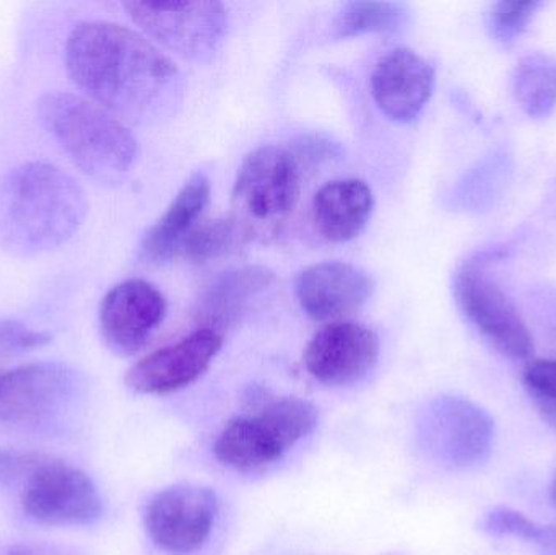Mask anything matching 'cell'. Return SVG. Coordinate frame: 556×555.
I'll return each mask as SVG.
<instances>
[{
	"label": "cell",
	"instance_id": "cell-14",
	"mask_svg": "<svg viewBox=\"0 0 556 555\" xmlns=\"http://www.w3.org/2000/svg\"><path fill=\"white\" fill-rule=\"evenodd\" d=\"M75 388V374L54 362L23 365L0 375V424H38L61 409Z\"/></svg>",
	"mask_w": 556,
	"mask_h": 555
},
{
	"label": "cell",
	"instance_id": "cell-2",
	"mask_svg": "<svg viewBox=\"0 0 556 555\" xmlns=\"http://www.w3.org/2000/svg\"><path fill=\"white\" fill-rule=\"evenodd\" d=\"M87 212V195L68 173L26 163L0 181V244L20 254L55 250L80 230Z\"/></svg>",
	"mask_w": 556,
	"mask_h": 555
},
{
	"label": "cell",
	"instance_id": "cell-4",
	"mask_svg": "<svg viewBox=\"0 0 556 555\" xmlns=\"http://www.w3.org/2000/svg\"><path fill=\"white\" fill-rule=\"evenodd\" d=\"M300 160L291 150L269 146L241 163L231 194V215L247 240H269L280 234L301 194Z\"/></svg>",
	"mask_w": 556,
	"mask_h": 555
},
{
	"label": "cell",
	"instance_id": "cell-26",
	"mask_svg": "<svg viewBox=\"0 0 556 555\" xmlns=\"http://www.w3.org/2000/svg\"><path fill=\"white\" fill-rule=\"evenodd\" d=\"M49 341L48 332L36 331L18 321H0V358L42 348Z\"/></svg>",
	"mask_w": 556,
	"mask_h": 555
},
{
	"label": "cell",
	"instance_id": "cell-13",
	"mask_svg": "<svg viewBox=\"0 0 556 555\" xmlns=\"http://www.w3.org/2000/svg\"><path fill=\"white\" fill-rule=\"evenodd\" d=\"M224 338L211 329H198L168 348L159 349L137 362L126 375V384L139 394L176 393L198 381L211 367Z\"/></svg>",
	"mask_w": 556,
	"mask_h": 555
},
{
	"label": "cell",
	"instance_id": "cell-25",
	"mask_svg": "<svg viewBox=\"0 0 556 555\" xmlns=\"http://www.w3.org/2000/svg\"><path fill=\"white\" fill-rule=\"evenodd\" d=\"M541 2H498L490 13V31L502 45L516 41L534 18Z\"/></svg>",
	"mask_w": 556,
	"mask_h": 555
},
{
	"label": "cell",
	"instance_id": "cell-16",
	"mask_svg": "<svg viewBox=\"0 0 556 555\" xmlns=\"http://www.w3.org/2000/svg\"><path fill=\"white\" fill-rule=\"evenodd\" d=\"M434 90V68L417 52L399 48L379 59L371 74V93L379 110L397 123H412Z\"/></svg>",
	"mask_w": 556,
	"mask_h": 555
},
{
	"label": "cell",
	"instance_id": "cell-10",
	"mask_svg": "<svg viewBox=\"0 0 556 555\" xmlns=\"http://www.w3.org/2000/svg\"><path fill=\"white\" fill-rule=\"evenodd\" d=\"M217 514V495L212 489L173 485L159 492L147 505V533L152 543L165 553L192 554L207 543Z\"/></svg>",
	"mask_w": 556,
	"mask_h": 555
},
{
	"label": "cell",
	"instance_id": "cell-19",
	"mask_svg": "<svg viewBox=\"0 0 556 555\" xmlns=\"http://www.w3.org/2000/svg\"><path fill=\"white\" fill-rule=\"evenodd\" d=\"M211 199L207 176L195 175L178 192L168 211L147 231L140 248V257L149 264H163L182 248Z\"/></svg>",
	"mask_w": 556,
	"mask_h": 555
},
{
	"label": "cell",
	"instance_id": "cell-6",
	"mask_svg": "<svg viewBox=\"0 0 556 555\" xmlns=\"http://www.w3.org/2000/svg\"><path fill=\"white\" fill-rule=\"evenodd\" d=\"M124 9L147 36L186 61H208L227 35L220 2H126Z\"/></svg>",
	"mask_w": 556,
	"mask_h": 555
},
{
	"label": "cell",
	"instance_id": "cell-9",
	"mask_svg": "<svg viewBox=\"0 0 556 555\" xmlns=\"http://www.w3.org/2000/svg\"><path fill=\"white\" fill-rule=\"evenodd\" d=\"M457 303L473 328L509 358L532 354V336L511 300L477 261L464 263L454 280Z\"/></svg>",
	"mask_w": 556,
	"mask_h": 555
},
{
	"label": "cell",
	"instance_id": "cell-27",
	"mask_svg": "<svg viewBox=\"0 0 556 555\" xmlns=\"http://www.w3.org/2000/svg\"><path fill=\"white\" fill-rule=\"evenodd\" d=\"M39 453L22 452V450L0 449V488L16 482L25 484L26 479L48 459Z\"/></svg>",
	"mask_w": 556,
	"mask_h": 555
},
{
	"label": "cell",
	"instance_id": "cell-5",
	"mask_svg": "<svg viewBox=\"0 0 556 555\" xmlns=\"http://www.w3.org/2000/svg\"><path fill=\"white\" fill-rule=\"evenodd\" d=\"M317 419L316 407L300 398L270 401L257 416L228 422L215 442V456L241 472L266 468L313 433Z\"/></svg>",
	"mask_w": 556,
	"mask_h": 555
},
{
	"label": "cell",
	"instance_id": "cell-1",
	"mask_svg": "<svg viewBox=\"0 0 556 555\" xmlns=\"http://www.w3.org/2000/svg\"><path fill=\"white\" fill-rule=\"evenodd\" d=\"M65 68L94 103L124 123L149 124L175 116L185 78L152 41L110 22L75 25L65 42Z\"/></svg>",
	"mask_w": 556,
	"mask_h": 555
},
{
	"label": "cell",
	"instance_id": "cell-18",
	"mask_svg": "<svg viewBox=\"0 0 556 555\" xmlns=\"http://www.w3.org/2000/svg\"><path fill=\"white\" fill-rule=\"evenodd\" d=\"M375 209L371 188L362 179H340L314 195V224L320 237L345 243L365 230Z\"/></svg>",
	"mask_w": 556,
	"mask_h": 555
},
{
	"label": "cell",
	"instance_id": "cell-20",
	"mask_svg": "<svg viewBox=\"0 0 556 555\" xmlns=\"http://www.w3.org/2000/svg\"><path fill=\"white\" fill-rule=\"evenodd\" d=\"M516 101L526 114L545 119L556 108V59L542 52L526 55L513 77Z\"/></svg>",
	"mask_w": 556,
	"mask_h": 555
},
{
	"label": "cell",
	"instance_id": "cell-24",
	"mask_svg": "<svg viewBox=\"0 0 556 555\" xmlns=\"http://www.w3.org/2000/svg\"><path fill=\"white\" fill-rule=\"evenodd\" d=\"M526 390L551 426L556 427V358H535L522 374Z\"/></svg>",
	"mask_w": 556,
	"mask_h": 555
},
{
	"label": "cell",
	"instance_id": "cell-17",
	"mask_svg": "<svg viewBox=\"0 0 556 555\" xmlns=\"http://www.w3.org/2000/svg\"><path fill=\"white\" fill-rule=\"evenodd\" d=\"M274 280L273 270L264 266H247L222 274L199 297L195 321L201 329L222 335L224 329L240 321L254 300L273 287Z\"/></svg>",
	"mask_w": 556,
	"mask_h": 555
},
{
	"label": "cell",
	"instance_id": "cell-11",
	"mask_svg": "<svg viewBox=\"0 0 556 555\" xmlns=\"http://www.w3.org/2000/svg\"><path fill=\"white\" fill-rule=\"evenodd\" d=\"M379 339L371 329L356 323L324 326L304 352L311 377L326 387L342 388L362 381L378 364Z\"/></svg>",
	"mask_w": 556,
	"mask_h": 555
},
{
	"label": "cell",
	"instance_id": "cell-8",
	"mask_svg": "<svg viewBox=\"0 0 556 555\" xmlns=\"http://www.w3.org/2000/svg\"><path fill=\"white\" fill-rule=\"evenodd\" d=\"M23 514L51 527H85L100 520L103 501L90 476L48 458L23 484Z\"/></svg>",
	"mask_w": 556,
	"mask_h": 555
},
{
	"label": "cell",
	"instance_id": "cell-22",
	"mask_svg": "<svg viewBox=\"0 0 556 555\" xmlns=\"http://www.w3.org/2000/svg\"><path fill=\"white\" fill-rule=\"evenodd\" d=\"M404 16L405 10L401 3L350 2L340 10L333 28L339 38H353L397 28Z\"/></svg>",
	"mask_w": 556,
	"mask_h": 555
},
{
	"label": "cell",
	"instance_id": "cell-28",
	"mask_svg": "<svg viewBox=\"0 0 556 555\" xmlns=\"http://www.w3.org/2000/svg\"><path fill=\"white\" fill-rule=\"evenodd\" d=\"M548 497H551L552 505L556 508V475L552 479L551 489H548Z\"/></svg>",
	"mask_w": 556,
	"mask_h": 555
},
{
	"label": "cell",
	"instance_id": "cell-3",
	"mask_svg": "<svg viewBox=\"0 0 556 555\" xmlns=\"http://www.w3.org/2000/svg\"><path fill=\"white\" fill-rule=\"evenodd\" d=\"M38 110L46 129L85 175L117 182L132 169L139 153L136 137L100 104L58 91L45 94Z\"/></svg>",
	"mask_w": 556,
	"mask_h": 555
},
{
	"label": "cell",
	"instance_id": "cell-12",
	"mask_svg": "<svg viewBox=\"0 0 556 555\" xmlns=\"http://www.w3.org/2000/svg\"><path fill=\"white\" fill-rule=\"evenodd\" d=\"M165 315L166 300L155 286L147 280H126L114 286L101 302V338L116 354H136L160 328Z\"/></svg>",
	"mask_w": 556,
	"mask_h": 555
},
{
	"label": "cell",
	"instance_id": "cell-23",
	"mask_svg": "<svg viewBox=\"0 0 556 555\" xmlns=\"http://www.w3.org/2000/svg\"><path fill=\"white\" fill-rule=\"evenodd\" d=\"M483 527L496 537H511L534 544L544 555H556V527L538 524L509 508L490 512Z\"/></svg>",
	"mask_w": 556,
	"mask_h": 555
},
{
	"label": "cell",
	"instance_id": "cell-7",
	"mask_svg": "<svg viewBox=\"0 0 556 555\" xmlns=\"http://www.w3.org/2000/svg\"><path fill=\"white\" fill-rule=\"evenodd\" d=\"M425 452L447 468L482 465L492 453L495 426L492 417L463 398H438L428 404L418 424Z\"/></svg>",
	"mask_w": 556,
	"mask_h": 555
},
{
	"label": "cell",
	"instance_id": "cell-21",
	"mask_svg": "<svg viewBox=\"0 0 556 555\" xmlns=\"http://www.w3.org/2000/svg\"><path fill=\"white\" fill-rule=\"evenodd\" d=\"M244 241H248L247 237L233 218H215L195 225L181 250L192 263H208L235 253Z\"/></svg>",
	"mask_w": 556,
	"mask_h": 555
},
{
	"label": "cell",
	"instance_id": "cell-15",
	"mask_svg": "<svg viewBox=\"0 0 556 555\" xmlns=\"http://www.w3.org/2000/svg\"><path fill=\"white\" fill-rule=\"evenodd\" d=\"M372 293V280L346 263L307 267L296 280V297L309 318L340 323L358 312Z\"/></svg>",
	"mask_w": 556,
	"mask_h": 555
},
{
	"label": "cell",
	"instance_id": "cell-29",
	"mask_svg": "<svg viewBox=\"0 0 556 555\" xmlns=\"http://www.w3.org/2000/svg\"><path fill=\"white\" fill-rule=\"evenodd\" d=\"M7 555H35V554L26 553V551H13V553H10Z\"/></svg>",
	"mask_w": 556,
	"mask_h": 555
}]
</instances>
